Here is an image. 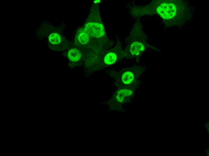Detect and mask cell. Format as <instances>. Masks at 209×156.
<instances>
[{
  "label": "cell",
  "instance_id": "6da1fadb",
  "mask_svg": "<svg viewBox=\"0 0 209 156\" xmlns=\"http://www.w3.org/2000/svg\"><path fill=\"white\" fill-rule=\"evenodd\" d=\"M84 32L89 36L97 38L102 37L104 34L103 26L97 23H89L87 24L84 29Z\"/></svg>",
  "mask_w": 209,
  "mask_h": 156
},
{
  "label": "cell",
  "instance_id": "3957f363",
  "mask_svg": "<svg viewBox=\"0 0 209 156\" xmlns=\"http://www.w3.org/2000/svg\"><path fill=\"white\" fill-rule=\"evenodd\" d=\"M120 80L121 83L129 85L133 83L136 78V73L133 70H128L120 73Z\"/></svg>",
  "mask_w": 209,
  "mask_h": 156
},
{
  "label": "cell",
  "instance_id": "5b68a950",
  "mask_svg": "<svg viewBox=\"0 0 209 156\" xmlns=\"http://www.w3.org/2000/svg\"><path fill=\"white\" fill-rule=\"evenodd\" d=\"M68 57L71 61L76 62L79 60L82 56L81 52L76 49L70 50L68 53Z\"/></svg>",
  "mask_w": 209,
  "mask_h": 156
},
{
  "label": "cell",
  "instance_id": "8992f818",
  "mask_svg": "<svg viewBox=\"0 0 209 156\" xmlns=\"http://www.w3.org/2000/svg\"><path fill=\"white\" fill-rule=\"evenodd\" d=\"M117 59L115 54L110 53L107 54L104 59L105 63L107 64H111L114 63Z\"/></svg>",
  "mask_w": 209,
  "mask_h": 156
},
{
  "label": "cell",
  "instance_id": "9c48e42d",
  "mask_svg": "<svg viewBox=\"0 0 209 156\" xmlns=\"http://www.w3.org/2000/svg\"><path fill=\"white\" fill-rule=\"evenodd\" d=\"M205 127L206 128H207V127H208V125H205Z\"/></svg>",
  "mask_w": 209,
  "mask_h": 156
},
{
  "label": "cell",
  "instance_id": "8fae6325",
  "mask_svg": "<svg viewBox=\"0 0 209 156\" xmlns=\"http://www.w3.org/2000/svg\"><path fill=\"white\" fill-rule=\"evenodd\" d=\"M206 123H209V122L208 121H207L206 122Z\"/></svg>",
  "mask_w": 209,
  "mask_h": 156
},
{
  "label": "cell",
  "instance_id": "52a82bcc",
  "mask_svg": "<svg viewBox=\"0 0 209 156\" xmlns=\"http://www.w3.org/2000/svg\"><path fill=\"white\" fill-rule=\"evenodd\" d=\"M50 42L53 44H57L61 42V37L58 34L53 33L51 34L49 37Z\"/></svg>",
  "mask_w": 209,
  "mask_h": 156
},
{
  "label": "cell",
  "instance_id": "ba28073f",
  "mask_svg": "<svg viewBox=\"0 0 209 156\" xmlns=\"http://www.w3.org/2000/svg\"><path fill=\"white\" fill-rule=\"evenodd\" d=\"M78 40L81 44H85L89 40V36L85 32L81 33L78 37Z\"/></svg>",
  "mask_w": 209,
  "mask_h": 156
},
{
  "label": "cell",
  "instance_id": "30bf717a",
  "mask_svg": "<svg viewBox=\"0 0 209 156\" xmlns=\"http://www.w3.org/2000/svg\"><path fill=\"white\" fill-rule=\"evenodd\" d=\"M207 128V130L208 131V130H209V128H208V127L207 128Z\"/></svg>",
  "mask_w": 209,
  "mask_h": 156
},
{
  "label": "cell",
  "instance_id": "7a4b0ae2",
  "mask_svg": "<svg viewBox=\"0 0 209 156\" xmlns=\"http://www.w3.org/2000/svg\"><path fill=\"white\" fill-rule=\"evenodd\" d=\"M176 10L175 6L172 4H162L157 9V12L165 19L173 18L175 15Z\"/></svg>",
  "mask_w": 209,
  "mask_h": 156
},
{
  "label": "cell",
  "instance_id": "277c9868",
  "mask_svg": "<svg viewBox=\"0 0 209 156\" xmlns=\"http://www.w3.org/2000/svg\"><path fill=\"white\" fill-rule=\"evenodd\" d=\"M144 49V47L141 43L136 42L132 44L131 47L130 51L133 55H137Z\"/></svg>",
  "mask_w": 209,
  "mask_h": 156
},
{
  "label": "cell",
  "instance_id": "7c38bea8",
  "mask_svg": "<svg viewBox=\"0 0 209 156\" xmlns=\"http://www.w3.org/2000/svg\"><path fill=\"white\" fill-rule=\"evenodd\" d=\"M206 147H209V145H207V146H206Z\"/></svg>",
  "mask_w": 209,
  "mask_h": 156
}]
</instances>
